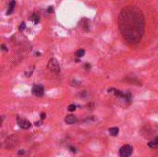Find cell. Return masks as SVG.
<instances>
[{
	"instance_id": "obj_1",
	"label": "cell",
	"mask_w": 158,
	"mask_h": 157,
	"mask_svg": "<svg viewBox=\"0 0 158 157\" xmlns=\"http://www.w3.org/2000/svg\"><path fill=\"white\" fill-rule=\"evenodd\" d=\"M119 26L125 40L131 45L139 43L143 32V18L142 11L132 7L125 8L120 14Z\"/></svg>"
},
{
	"instance_id": "obj_2",
	"label": "cell",
	"mask_w": 158,
	"mask_h": 157,
	"mask_svg": "<svg viewBox=\"0 0 158 157\" xmlns=\"http://www.w3.org/2000/svg\"><path fill=\"white\" fill-rule=\"evenodd\" d=\"M47 68L48 69L53 72V73H56V74H58L60 72V66H59V63L58 61L56 60V58H51L49 60V62L47 64Z\"/></svg>"
},
{
	"instance_id": "obj_3",
	"label": "cell",
	"mask_w": 158,
	"mask_h": 157,
	"mask_svg": "<svg viewBox=\"0 0 158 157\" xmlns=\"http://www.w3.org/2000/svg\"><path fill=\"white\" fill-rule=\"evenodd\" d=\"M133 152V148L130 144L123 145L119 150V155L120 157H130Z\"/></svg>"
},
{
	"instance_id": "obj_4",
	"label": "cell",
	"mask_w": 158,
	"mask_h": 157,
	"mask_svg": "<svg viewBox=\"0 0 158 157\" xmlns=\"http://www.w3.org/2000/svg\"><path fill=\"white\" fill-rule=\"evenodd\" d=\"M17 123H18V125H19V127L22 129H28L31 127L30 121H28L25 118H22V117H20L19 116H17Z\"/></svg>"
},
{
	"instance_id": "obj_5",
	"label": "cell",
	"mask_w": 158,
	"mask_h": 157,
	"mask_svg": "<svg viewBox=\"0 0 158 157\" xmlns=\"http://www.w3.org/2000/svg\"><path fill=\"white\" fill-rule=\"evenodd\" d=\"M18 143H19V138L17 136H14V135H12V136L8 137L7 139H6V145H7V148H13V147H16L18 145Z\"/></svg>"
},
{
	"instance_id": "obj_6",
	"label": "cell",
	"mask_w": 158,
	"mask_h": 157,
	"mask_svg": "<svg viewBox=\"0 0 158 157\" xmlns=\"http://www.w3.org/2000/svg\"><path fill=\"white\" fill-rule=\"evenodd\" d=\"M32 91H33V93L35 95V96L42 97L43 95V93H45V90H43V85H41V84H35L33 87Z\"/></svg>"
},
{
	"instance_id": "obj_7",
	"label": "cell",
	"mask_w": 158,
	"mask_h": 157,
	"mask_svg": "<svg viewBox=\"0 0 158 157\" xmlns=\"http://www.w3.org/2000/svg\"><path fill=\"white\" fill-rule=\"evenodd\" d=\"M77 121H78L77 117L74 116V115H68L67 116L65 117V122L67 124H69V125L75 124Z\"/></svg>"
},
{
	"instance_id": "obj_8",
	"label": "cell",
	"mask_w": 158,
	"mask_h": 157,
	"mask_svg": "<svg viewBox=\"0 0 158 157\" xmlns=\"http://www.w3.org/2000/svg\"><path fill=\"white\" fill-rule=\"evenodd\" d=\"M15 5H16V2L14 0H11L8 4V8H7V15H10L12 14L13 10H14V7H15Z\"/></svg>"
},
{
	"instance_id": "obj_9",
	"label": "cell",
	"mask_w": 158,
	"mask_h": 157,
	"mask_svg": "<svg viewBox=\"0 0 158 157\" xmlns=\"http://www.w3.org/2000/svg\"><path fill=\"white\" fill-rule=\"evenodd\" d=\"M148 146L150 148H153V149H155V148H158V137H156L155 139H153V141L148 142Z\"/></svg>"
},
{
	"instance_id": "obj_10",
	"label": "cell",
	"mask_w": 158,
	"mask_h": 157,
	"mask_svg": "<svg viewBox=\"0 0 158 157\" xmlns=\"http://www.w3.org/2000/svg\"><path fill=\"white\" fill-rule=\"evenodd\" d=\"M31 20H32L33 23L37 24L39 22V20H40V17H39L37 13H33V14L31 16Z\"/></svg>"
},
{
	"instance_id": "obj_11",
	"label": "cell",
	"mask_w": 158,
	"mask_h": 157,
	"mask_svg": "<svg viewBox=\"0 0 158 157\" xmlns=\"http://www.w3.org/2000/svg\"><path fill=\"white\" fill-rule=\"evenodd\" d=\"M118 132H119V129L117 128V127L109 129V134H110L111 136H114V137L117 136V135L118 134Z\"/></svg>"
},
{
	"instance_id": "obj_12",
	"label": "cell",
	"mask_w": 158,
	"mask_h": 157,
	"mask_svg": "<svg viewBox=\"0 0 158 157\" xmlns=\"http://www.w3.org/2000/svg\"><path fill=\"white\" fill-rule=\"evenodd\" d=\"M84 54H85V50L84 49H79L76 52V56L78 58H82L83 55H84Z\"/></svg>"
},
{
	"instance_id": "obj_13",
	"label": "cell",
	"mask_w": 158,
	"mask_h": 157,
	"mask_svg": "<svg viewBox=\"0 0 158 157\" xmlns=\"http://www.w3.org/2000/svg\"><path fill=\"white\" fill-rule=\"evenodd\" d=\"M75 109H76V106H75V104H69L68 107V110L70 111V112L75 111Z\"/></svg>"
},
{
	"instance_id": "obj_14",
	"label": "cell",
	"mask_w": 158,
	"mask_h": 157,
	"mask_svg": "<svg viewBox=\"0 0 158 157\" xmlns=\"http://www.w3.org/2000/svg\"><path fill=\"white\" fill-rule=\"evenodd\" d=\"M25 27H26V25H25V22H22L20 24V32H22V30H25Z\"/></svg>"
},
{
	"instance_id": "obj_15",
	"label": "cell",
	"mask_w": 158,
	"mask_h": 157,
	"mask_svg": "<svg viewBox=\"0 0 158 157\" xmlns=\"http://www.w3.org/2000/svg\"><path fill=\"white\" fill-rule=\"evenodd\" d=\"M84 68H85L86 70H89V69L91 68V65H90L89 63H86V64H85V66H84Z\"/></svg>"
},
{
	"instance_id": "obj_16",
	"label": "cell",
	"mask_w": 158,
	"mask_h": 157,
	"mask_svg": "<svg viewBox=\"0 0 158 157\" xmlns=\"http://www.w3.org/2000/svg\"><path fill=\"white\" fill-rule=\"evenodd\" d=\"M53 11H54V8H53L52 7H49L47 8V12L48 13H52Z\"/></svg>"
},
{
	"instance_id": "obj_17",
	"label": "cell",
	"mask_w": 158,
	"mask_h": 157,
	"mask_svg": "<svg viewBox=\"0 0 158 157\" xmlns=\"http://www.w3.org/2000/svg\"><path fill=\"white\" fill-rule=\"evenodd\" d=\"M69 150L71 151V152H73V154H75V152H76V149H75L74 147H72V146H70V147H69Z\"/></svg>"
},
{
	"instance_id": "obj_18",
	"label": "cell",
	"mask_w": 158,
	"mask_h": 157,
	"mask_svg": "<svg viewBox=\"0 0 158 157\" xmlns=\"http://www.w3.org/2000/svg\"><path fill=\"white\" fill-rule=\"evenodd\" d=\"M45 117H46V115H45V113H42V114H41V119L43 120V118H45Z\"/></svg>"
},
{
	"instance_id": "obj_19",
	"label": "cell",
	"mask_w": 158,
	"mask_h": 157,
	"mask_svg": "<svg viewBox=\"0 0 158 157\" xmlns=\"http://www.w3.org/2000/svg\"><path fill=\"white\" fill-rule=\"evenodd\" d=\"M1 48H2L3 51H7V48L5 46V45H1Z\"/></svg>"
},
{
	"instance_id": "obj_20",
	"label": "cell",
	"mask_w": 158,
	"mask_h": 157,
	"mask_svg": "<svg viewBox=\"0 0 158 157\" xmlns=\"http://www.w3.org/2000/svg\"><path fill=\"white\" fill-rule=\"evenodd\" d=\"M40 125H42V120L38 121V122H35V126H40Z\"/></svg>"
}]
</instances>
